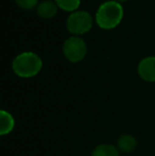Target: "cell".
<instances>
[{"label":"cell","mask_w":155,"mask_h":156,"mask_svg":"<svg viewBox=\"0 0 155 156\" xmlns=\"http://www.w3.org/2000/svg\"><path fill=\"white\" fill-rule=\"evenodd\" d=\"M123 18V8L116 0L102 3L96 12V23L103 30L115 29Z\"/></svg>","instance_id":"cell-1"},{"label":"cell","mask_w":155,"mask_h":156,"mask_svg":"<svg viewBox=\"0 0 155 156\" xmlns=\"http://www.w3.org/2000/svg\"><path fill=\"white\" fill-rule=\"evenodd\" d=\"M43 68V61L34 52H23L13 60L12 69L19 78H33Z\"/></svg>","instance_id":"cell-2"},{"label":"cell","mask_w":155,"mask_h":156,"mask_svg":"<svg viewBox=\"0 0 155 156\" xmlns=\"http://www.w3.org/2000/svg\"><path fill=\"white\" fill-rule=\"evenodd\" d=\"M93 19L86 11H76L71 13L66 20V28L73 36L86 34L93 28Z\"/></svg>","instance_id":"cell-3"},{"label":"cell","mask_w":155,"mask_h":156,"mask_svg":"<svg viewBox=\"0 0 155 156\" xmlns=\"http://www.w3.org/2000/svg\"><path fill=\"white\" fill-rule=\"evenodd\" d=\"M64 56L71 63H79L86 56L87 45L80 36H71L63 44Z\"/></svg>","instance_id":"cell-4"},{"label":"cell","mask_w":155,"mask_h":156,"mask_svg":"<svg viewBox=\"0 0 155 156\" xmlns=\"http://www.w3.org/2000/svg\"><path fill=\"white\" fill-rule=\"evenodd\" d=\"M138 74L146 82H155V56L145 58L138 64Z\"/></svg>","instance_id":"cell-5"},{"label":"cell","mask_w":155,"mask_h":156,"mask_svg":"<svg viewBox=\"0 0 155 156\" xmlns=\"http://www.w3.org/2000/svg\"><path fill=\"white\" fill-rule=\"evenodd\" d=\"M58 6L54 0H44V1L39 2L36 8V13L41 18L50 19L53 18L58 14Z\"/></svg>","instance_id":"cell-6"},{"label":"cell","mask_w":155,"mask_h":156,"mask_svg":"<svg viewBox=\"0 0 155 156\" xmlns=\"http://www.w3.org/2000/svg\"><path fill=\"white\" fill-rule=\"evenodd\" d=\"M137 147V140L134 136L129 135H122L119 137L117 141V148L119 151L123 153H131L136 149Z\"/></svg>","instance_id":"cell-7"},{"label":"cell","mask_w":155,"mask_h":156,"mask_svg":"<svg viewBox=\"0 0 155 156\" xmlns=\"http://www.w3.org/2000/svg\"><path fill=\"white\" fill-rule=\"evenodd\" d=\"M15 126V120L9 112H0V134L6 135L13 131Z\"/></svg>","instance_id":"cell-8"},{"label":"cell","mask_w":155,"mask_h":156,"mask_svg":"<svg viewBox=\"0 0 155 156\" xmlns=\"http://www.w3.org/2000/svg\"><path fill=\"white\" fill-rule=\"evenodd\" d=\"M91 156H120L119 150L113 144H102L93 149Z\"/></svg>","instance_id":"cell-9"},{"label":"cell","mask_w":155,"mask_h":156,"mask_svg":"<svg viewBox=\"0 0 155 156\" xmlns=\"http://www.w3.org/2000/svg\"><path fill=\"white\" fill-rule=\"evenodd\" d=\"M58 9L66 12H76L81 4V0H54Z\"/></svg>","instance_id":"cell-10"},{"label":"cell","mask_w":155,"mask_h":156,"mask_svg":"<svg viewBox=\"0 0 155 156\" xmlns=\"http://www.w3.org/2000/svg\"><path fill=\"white\" fill-rule=\"evenodd\" d=\"M16 4L20 9L26 11L33 10V9L37 8L38 5V0H15Z\"/></svg>","instance_id":"cell-11"},{"label":"cell","mask_w":155,"mask_h":156,"mask_svg":"<svg viewBox=\"0 0 155 156\" xmlns=\"http://www.w3.org/2000/svg\"><path fill=\"white\" fill-rule=\"evenodd\" d=\"M116 1H118V2H126V1H129V0H116Z\"/></svg>","instance_id":"cell-12"}]
</instances>
